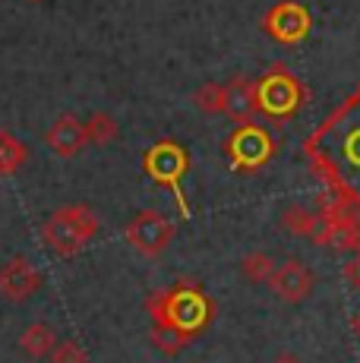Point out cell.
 <instances>
[{"label":"cell","instance_id":"obj_1","mask_svg":"<svg viewBox=\"0 0 360 363\" xmlns=\"http://www.w3.org/2000/svg\"><path fill=\"white\" fill-rule=\"evenodd\" d=\"M303 155L338 199L360 208V89L310 133Z\"/></svg>","mask_w":360,"mask_h":363},{"label":"cell","instance_id":"obj_2","mask_svg":"<svg viewBox=\"0 0 360 363\" xmlns=\"http://www.w3.org/2000/svg\"><path fill=\"white\" fill-rule=\"evenodd\" d=\"M145 313H149V319L155 325H171V329L196 338L212 323V316H215V303H212V297L199 284L184 278L174 288L152 291L145 297Z\"/></svg>","mask_w":360,"mask_h":363},{"label":"cell","instance_id":"obj_3","mask_svg":"<svg viewBox=\"0 0 360 363\" xmlns=\"http://www.w3.org/2000/svg\"><path fill=\"white\" fill-rule=\"evenodd\" d=\"M101 231V218L89 206L76 202V206H64L57 212H51L41 225V240L47 243V250H54V256H76L86 250V243Z\"/></svg>","mask_w":360,"mask_h":363},{"label":"cell","instance_id":"obj_4","mask_svg":"<svg viewBox=\"0 0 360 363\" xmlns=\"http://www.w3.org/2000/svg\"><path fill=\"white\" fill-rule=\"evenodd\" d=\"M142 171L149 174L152 184L174 193L180 218H190V202H186V193H184V177H186V171H190V155H186L184 145L174 143V139L155 143L142 155Z\"/></svg>","mask_w":360,"mask_h":363},{"label":"cell","instance_id":"obj_5","mask_svg":"<svg viewBox=\"0 0 360 363\" xmlns=\"http://www.w3.org/2000/svg\"><path fill=\"white\" fill-rule=\"evenodd\" d=\"M256 99H259V114L272 121H288L303 108L307 89L285 64H275L256 79Z\"/></svg>","mask_w":360,"mask_h":363},{"label":"cell","instance_id":"obj_6","mask_svg":"<svg viewBox=\"0 0 360 363\" xmlns=\"http://www.w3.org/2000/svg\"><path fill=\"white\" fill-rule=\"evenodd\" d=\"M227 164L237 174H253L259 167H266L275 158V139L262 123H237V130L227 136L225 143Z\"/></svg>","mask_w":360,"mask_h":363},{"label":"cell","instance_id":"obj_7","mask_svg":"<svg viewBox=\"0 0 360 363\" xmlns=\"http://www.w3.org/2000/svg\"><path fill=\"white\" fill-rule=\"evenodd\" d=\"M313 243L325 250H360V208L344 199H329L320 208Z\"/></svg>","mask_w":360,"mask_h":363},{"label":"cell","instance_id":"obj_8","mask_svg":"<svg viewBox=\"0 0 360 363\" xmlns=\"http://www.w3.org/2000/svg\"><path fill=\"white\" fill-rule=\"evenodd\" d=\"M174 231H177L174 221H171L164 212H158V208H142L140 215H133V221L127 225L123 237H127V243L140 256L155 259V256H162L164 250L171 247Z\"/></svg>","mask_w":360,"mask_h":363},{"label":"cell","instance_id":"obj_9","mask_svg":"<svg viewBox=\"0 0 360 363\" xmlns=\"http://www.w3.org/2000/svg\"><path fill=\"white\" fill-rule=\"evenodd\" d=\"M310 29H313V16L297 0H279L262 16V32L279 45H300V41H307Z\"/></svg>","mask_w":360,"mask_h":363},{"label":"cell","instance_id":"obj_10","mask_svg":"<svg viewBox=\"0 0 360 363\" xmlns=\"http://www.w3.org/2000/svg\"><path fill=\"white\" fill-rule=\"evenodd\" d=\"M269 288L281 303H303L316 288V275L310 265H303L300 259H288L281 265H275L272 278H269Z\"/></svg>","mask_w":360,"mask_h":363},{"label":"cell","instance_id":"obj_11","mask_svg":"<svg viewBox=\"0 0 360 363\" xmlns=\"http://www.w3.org/2000/svg\"><path fill=\"white\" fill-rule=\"evenodd\" d=\"M41 288V272L32 265L29 256H13L0 265V297L10 303H26Z\"/></svg>","mask_w":360,"mask_h":363},{"label":"cell","instance_id":"obj_12","mask_svg":"<svg viewBox=\"0 0 360 363\" xmlns=\"http://www.w3.org/2000/svg\"><path fill=\"white\" fill-rule=\"evenodd\" d=\"M45 143H47V149H51L57 158H73V155H79V152L89 145L86 123H82L76 114H60L57 121L47 127Z\"/></svg>","mask_w":360,"mask_h":363},{"label":"cell","instance_id":"obj_13","mask_svg":"<svg viewBox=\"0 0 360 363\" xmlns=\"http://www.w3.org/2000/svg\"><path fill=\"white\" fill-rule=\"evenodd\" d=\"M225 114L234 123H250L259 114V99H256V82L247 76H234L225 82Z\"/></svg>","mask_w":360,"mask_h":363},{"label":"cell","instance_id":"obj_14","mask_svg":"<svg viewBox=\"0 0 360 363\" xmlns=\"http://www.w3.org/2000/svg\"><path fill=\"white\" fill-rule=\"evenodd\" d=\"M279 225H281V231L291 234V237H310V240H313L316 225H320V212H313V208H307V206H297V202H291L288 208H281Z\"/></svg>","mask_w":360,"mask_h":363},{"label":"cell","instance_id":"obj_15","mask_svg":"<svg viewBox=\"0 0 360 363\" xmlns=\"http://www.w3.org/2000/svg\"><path fill=\"white\" fill-rule=\"evenodd\" d=\"M54 345H57V335L47 323H32L29 329L19 335V351L32 360H41V357H51Z\"/></svg>","mask_w":360,"mask_h":363},{"label":"cell","instance_id":"obj_16","mask_svg":"<svg viewBox=\"0 0 360 363\" xmlns=\"http://www.w3.org/2000/svg\"><path fill=\"white\" fill-rule=\"evenodd\" d=\"M26 162H29V145L10 130H0V177H13Z\"/></svg>","mask_w":360,"mask_h":363},{"label":"cell","instance_id":"obj_17","mask_svg":"<svg viewBox=\"0 0 360 363\" xmlns=\"http://www.w3.org/2000/svg\"><path fill=\"white\" fill-rule=\"evenodd\" d=\"M272 272H275V259L266 250H250V253L240 259V275L250 284H269Z\"/></svg>","mask_w":360,"mask_h":363},{"label":"cell","instance_id":"obj_18","mask_svg":"<svg viewBox=\"0 0 360 363\" xmlns=\"http://www.w3.org/2000/svg\"><path fill=\"white\" fill-rule=\"evenodd\" d=\"M117 121L108 114V111H95L92 117L86 121V133H89V145H111L117 139Z\"/></svg>","mask_w":360,"mask_h":363},{"label":"cell","instance_id":"obj_19","mask_svg":"<svg viewBox=\"0 0 360 363\" xmlns=\"http://www.w3.org/2000/svg\"><path fill=\"white\" fill-rule=\"evenodd\" d=\"M149 338H152V345H155L162 354H168V357H174V354H180L186 345H190V341H193V335H184V332L171 329V325H152Z\"/></svg>","mask_w":360,"mask_h":363},{"label":"cell","instance_id":"obj_20","mask_svg":"<svg viewBox=\"0 0 360 363\" xmlns=\"http://www.w3.org/2000/svg\"><path fill=\"white\" fill-rule=\"evenodd\" d=\"M193 104L203 114H225V86L221 82H206L193 92Z\"/></svg>","mask_w":360,"mask_h":363},{"label":"cell","instance_id":"obj_21","mask_svg":"<svg viewBox=\"0 0 360 363\" xmlns=\"http://www.w3.org/2000/svg\"><path fill=\"white\" fill-rule=\"evenodd\" d=\"M47 360L51 363H89V354L79 341L67 338V341H57V345H54V351H51Z\"/></svg>","mask_w":360,"mask_h":363},{"label":"cell","instance_id":"obj_22","mask_svg":"<svg viewBox=\"0 0 360 363\" xmlns=\"http://www.w3.org/2000/svg\"><path fill=\"white\" fill-rule=\"evenodd\" d=\"M342 272H344V281H348L354 291H360V253L354 256V259L344 262V269H342Z\"/></svg>","mask_w":360,"mask_h":363},{"label":"cell","instance_id":"obj_23","mask_svg":"<svg viewBox=\"0 0 360 363\" xmlns=\"http://www.w3.org/2000/svg\"><path fill=\"white\" fill-rule=\"evenodd\" d=\"M272 363H303V360L297 357V354H291V351H281V354H279V357H275Z\"/></svg>","mask_w":360,"mask_h":363},{"label":"cell","instance_id":"obj_24","mask_svg":"<svg viewBox=\"0 0 360 363\" xmlns=\"http://www.w3.org/2000/svg\"><path fill=\"white\" fill-rule=\"evenodd\" d=\"M354 332H357V338H360V313L354 316Z\"/></svg>","mask_w":360,"mask_h":363},{"label":"cell","instance_id":"obj_25","mask_svg":"<svg viewBox=\"0 0 360 363\" xmlns=\"http://www.w3.org/2000/svg\"><path fill=\"white\" fill-rule=\"evenodd\" d=\"M29 4H41V0H29Z\"/></svg>","mask_w":360,"mask_h":363}]
</instances>
